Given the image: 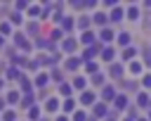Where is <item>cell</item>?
I'll return each mask as SVG.
<instances>
[{"mask_svg":"<svg viewBox=\"0 0 151 121\" xmlns=\"http://www.w3.org/2000/svg\"><path fill=\"white\" fill-rule=\"evenodd\" d=\"M19 85H21V93H24V95H31V93H33V81H31L26 74L19 76Z\"/></svg>","mask_w":151,"mask_h":121,"instance_id":"obj_1","label":"cell"},{"mask_svg":"<svg viewBox=\"0 0 151 121\" xmlns=\"http://www.w3.org/2000/svg\"><path fill=\"white\" fill-rule=\"evenodd\" d=\"M14 45H19V47H24L26 52H31V50H33V45L28 43V38H26L24 33H14Z\"/></svg>","mask_w":151,"mask_h":121,"instance_id":"obj_2","label":"cell"},{"mask_svg":"<svg viewBox=\"0 0 151 121\" xmlns=\"http://www.w3.org/2000/svg\"><path fill=\"white\" fill-rule=\"evenodd\" d=\"M76 45H78L76 38H64V40H61V50H64L66 55H71V52L76 50Z\"/></svg>","mask_w":151,"mask_h":121,"instance_id":"obj_3","label":"cell"},{"mask_svg":"<svg viewBox=\"0 0 151 121\" xmlns=\"http://www.w3.org/2000/svg\"><path fill=\"white\" fill-rule=\"evenodd\" d=\"M47 83H50V76H47L45 71H40V74L35 76V81H33V88H45Z\"/></svg>","mask_w":151,"mask_h":121,"instance_id":"obj_4","label":"cell"},{"mask_svg":"<svg viewBox=\"0 0 151 121\" xmlns=\"http://www.w3.org/2000/svg\"><path fill=\"white\" fill-rule=\"evenodd\" d=\"M19 104H21L24 109L33 107V104H35V97H33V93H31V95H21V97H19Z\"/></svg>","mask_w":151,"mask_h":121,"instance_id":"obj_5","label":"cell"},{"mask_svg":"<svg viewBox=\"0 0 151 121\" xmlns=\"http://www.w3.org/2000/svg\"><path fill=\"white\" fill-rule=\"evenodd\" d=\"M19 76H21V71L17 66H7V74H5L7 81H19Z\"/></svg>","mask_w":151,"mask_h":121,"instance_id":"obj_6","label":"cell"},{"mask_svg":"<svg viewBox=\"0 0 151 121\" xmlns=\"http://www.w3.org/2000/svg\"><path fill=\"white\" fill-rule=\"evenodd\" d=\"M19 97H21L19 90H9V93L5 95V102H7V104H19Z\"/></svg>","mask_w":151,"mask_h":121,"instance_id":"obj_7","label":"cell"},{"mask_svg":"<svg viewBox=\"0 0 151 121\" xmlns=\"http://www.w3.org/2000/svg\"><path fill=\"white\" fill-rule=\"evenodd\" d=\"M97 52H99V45H90V47H87V50L83 52V59H87V62H90V59H92V57H94Z\"/></svg>","mask_w":151,"mask_h":121,"instance_id":"obj_8","label":"cell"},{"mask_svg":"<svg viewBox=\"0 0 151 121\" xmlns=\"http://www.w3.org/2000/svg\"><path fill=\"white\" fill-rule=\"evenodd\" d=\"M64 66H66V69H68V71H76V69H78V66H80V59H78V57H68V59H66V64H64Z\"/></svg>","mask_w":151,"mask_h":121,"instance_id":"obj_9","label":"cell"},{"mask_svg":"<svg viewBox=\"0 0 151 121\" xmlns=\"http://www.w3.org/2000/svg\"><path fill=\"white\" fill-rule=\"evenodd\" d=\"M26 112H28V119H31V121H38V119H40V107H38V104L28 107Z\"/></svg>","mask_w":151,"mask_h":121,"instance_id":"obj_10","label":"cell"},{"mask_svg":"<svg viewBox=\"0 0 151 121\" xmlns=\"http://www.w3.org/2000/svg\"><path fill=\"white\" fill-rule=\"evenodd\" d=\"M12 33H14V31H12V24H9V21H2V24H0V36L7 38V36H12Z\"/></svg>","mask_w":151,"mask_h":121,"instance_id":"obj_11","label":"cell"},{"mask_svg":"<svg viewBox=\"0 0 151 121\" xmlns=\"http://www.w3.org/2000/svg\"><path fill=\"white\" fill-rule=\"evenodd\" d=\"M80 102H83V104H92V102H94V93H90V90H83V95H80Z\"/></svg>","mask_w":151,"mask_h":121,"instance_id":"obj_12","label":"cell"},{"mask_svg":"<svg viewBox=\"0 0 151 121\" xmlns=\"http://www.w3.org/2000/svg\"><path fill=\"white\" fill-rule=\"evenodd\" d=\"M45 109H47V112H57V109H59V100H57V97H50V100L45 102Z\"/></svg>","mask_w":151,"mask_h":121,"instance_id":"obj_13","label":"cell"},{"mask_svg":"<svg viewBox=\"0 0 151 121\" xmlns=\"http://www.w3.org/2000/svg\"><path fill=\"white\" fill-rule=\"evenodd\" d=\"M0 121H17V112L14 109H5L2 116H0Z\"/></svg>","mask_w":151,"mask_h":121,"instance_id":"obj_14","label":"cell"},{"mask_svg":"<svg viewBox=\"0 0 151 121\" xmlns=\"http://www.w3.org/2000/svg\"><path fill=\"white\" fill-rule=\"evenodd\" d=\"M73 26H76V21H73L71 17H64V19H61V28H64V31H73Z\"/></svg>","mask_w":151,"mask_h":121,"instance_id":"obj_15","label":"cell"},{"mask_svg":"<svg viewBox=\"0 0 151 121\" xmlns=\"http://www.w3.org/2000/svg\"><path fill=\"white\" fill-rule=\"evenodd\" d=\"M7 21H9V24H12V26H14V24H21V21H24V17H21V12H12V14H9V19H7Z\"/></svg>","mask_w":151,"mask_h":121,"instance_id":"obj_16","label":"cell"},{"mask_svg":"<svg viewBox=\"0 0 151 121\" xmlns=\"http://www.w3.org/2000/svg\"><path fill=\"white\" fill-rule=\"evenodd\" d=\"M80 43H85V45H92V43H94V36H92L90 31H83V36H80Z\"/></svg>","mask_w":151,"mask_h":121,"instance_id":"obj_17","label":"cell"},{"mask_svg":"<svg viewBox=\"0 0 151 121\" xmlns=\"http://www.w3.org/2000/svg\"><path fill=\"white\" fill-rule=\"evenodd\" d=\"M109 74H111L113 78H120V76H123V66H120V64H111V71H109Z\"/></svg>","mask_w":151,"mask_h":121,"instance_id":"obj_18","label":"cell"},{"mask_svg":"<svg viewBox=\"0 0 151 121\" xmlns=\"http://www.w3.org/2000/svg\"><path fill=\"white\" fill-rule=\"evenodd\" d=\"M101 97H104V100H113V97H116V90H113L111 85H106V88L101 90Z\"/></svg>","mask_w":151,"mask_h":121,"instance_id":"obj_19","label":"cell"},{"mask_svg":"<svg viewBox=\"0 0 151 121\" xmlns=\"http://www.w3.org/2000/svg\"><path fill=\"white\" fill-rule=\"evenodd\" d=\"M113 55H116V50H113V47H104V50H101V57H104L106 62H111V59H113Z\"/></svg>","mask_w":151,"mask_h":121,"instance_id":"obj_20","label":"cell"},{"mask_svg":"<svg viewBox=\"0 0 151 121\" xmlns=\"http://www.w3.org/2000/svg\"><path fill=\"white\" fill-rule=\"evenodd\" d=\"M113 102H116V107H118V109H125V104H127L125 95H116V97H113Z\"/></svg>","mask_w":151,"mask_h":121,"instance_id":"obj_21","label":"cell"},{"mask_svg":"<svg viewBox=\"0 0 151 121\" xmlns=\"http://www.w3.org/2000/svg\"><path fill=\"white\" fill-rule=\"evenodd\" d=\"M28 17H31V19L40 17V7H38V5H28Z\"/></svg>","mask_w":151,"mask_h":121,"instance_id":"obj_22","label":"cell"},{"mask_svg":"<svg viewBox=\"0 0 151 121\" xmlns=\"http://www.w3.org/2000/svg\"><path fill=\"white\" fill-rule=\"evenodd\" d=\"M26 31H28V33H31V36H35V33H38V31H40V26H38V24H35V21H28V24H26Z\"/></svg>","mask_w":151,"mask_h":121,"instance_id":"obj_23","label":"cell"},{"mask_svg":"<svg viewBox=\"0 0 151 121\" xmlns=\"http://www.w3.org/2000/svg\"><path fill=\"white\" fill-rule=\"evenodd\" d=\"M59 93H61L64 97H71V93H73V90H71V85H68V83H61V85H59Z\"/></svg>","mask_w":151,"mask_h":121,"instance_id":"obj_24","label":"cell"},{"mask_svg":"<svg viewBox=\"0 0 151 121\" xmlns=\"http://www.w3.org/2000/svg\"><path fill=\"white\" fill-rule=\"evenodd\" d=\"M134 55H137V50H134V47H125V50H123V59H132Z\"/></svg>","mask_w":151,"mask_h":121,"instance_id":"obj_25","label":"cell"},{"mask_svg":"<svg viewBox=\"0 0 151 121\" xmlns=\"http://www.w3.org/2000/svg\"><path fill=\"white\" fill-rule=\"evenodd\" d=\"M85 83H87V81H85L83 76H76V81H73V88H78V90H83V88H85Z\"/></svg>","mask_w":151,"mask_h":121,"instance_id":"obj_26","label":"cell"},{"mask_svg":"<svg viewBox=\"0 0 151 121\" xmlns=\"http://www.w3.org/2000/svg\"><path fill=\"white\" fill-rule=\"evenodd\" d=\"M94 114H97V116H106V104H101V102L94 104Z\"/></svg>","mask_w":151,"mask_h":121,"instance_id":"obj_27","label":"cell"},{"mask_svg":"<svg viewBox=\"0 0 151 121\" xmlns=\"http://www.w3.org/2000/svg\"><path fill=\"white\" fill-rule=\"evenodd\" d=\"M76 109V102L71 100V97H66V102H64V112H73Z\"/></svg>","mask_w":151,"mask_h":121,"instance_id":"obj_28","label":"cell"},{"mask_svg":"<svg viewBox=\"0 0 151 121\" xmlns=\"http://www.w3.org/2000/svg\"><path fill=\"white\" fill-rule=\"evenodd\" d=\"M113 38V31L111 28H101V40H111Z\"/></svg>","mask_w":151,"mask_h":121,"instance_id":"obj_29","label":"cell"},{"mask_svg":"<svg viewBox=\"0 0 151 121\" xmlns=\"http://www.w3.org/2000/svg\"><path fill=\"white\" fill-rule=\"evenodd\" d=\"M78 26H80V28H87V26H90V17H80V19H78Z\"/></svg>","mask_w":151,"mask_h":121,"instance_id":"obj_30","label":"cell"},{"mask_svg":"<svg viewBox=\"0 0 151 121\" xmlns=\"http://www.w3.org/2000/svg\"><path fill=\"white\" fill-rule=\"evenodd\" d=\"M118 43H120V45H127V43H130V33H120V36H118Z\"/></svg>","mask_w":151,"mask_h":121,"instance_id":"obj_31","label":"cell"},{"mask_svg":"<svg viewBox=\"0 0 151 121\" xmlns=\"http://www.w3.org/2000/svg\"><path fill=\"white\" fill-rule=\"evenodd\" d=\"M85 69H87V71H90V74H92V76H94V74H97V71H99V69H97V64H94V62H87V64H85Z\"/></svg>","mask_w":151,"mask_h":121,"instance_id":"obj_32","label":"cell"},{"mask_svg":"<svg viewBox=\"0 0 151 121\" xmlns=\"http://www.w3.org/2000/svg\"><path fill=\"white\" fill-rule=\"evenodd\" d=\"M94 24H106V14H94Z\"/></svg>","mask_w":151,"mask_h":121,"instance_id":"obj_33","label":"cell"},{"mask_svg":"<svg viewBox=\"0 0 151 121\" xmlns=\"http://www.w3.org/2000/svg\"><path fill=\"white\" fill-rule=\"evenodd\" d=\"M61 36H64V31H61V28H54V31H52V36H50V38H52V40H59V38H61Z\"/></svg>","mask_w":151,"mask_h":121,"instance_id":"obj_34","label":"cell"},{"mask_svg":"<svg viewBox=\"0 0 151 121\" xmlns=\"http://www.w3.org/2000/svg\"><path fill=\"white\" fill-rule=\"evenodd\" d=\"M92 83H94V85H101V83H104V76H101V74H94V76H92Z\"/></svg>","mask_w":151,"mask_h":121,"instance_id":"obj_35","label":"cell"},{"mask_svg":"<svg viewBox=\"0 0 151 121\" xmlns=\"http://www.w3.org/2000/svg\"><path fill=\"white\" fill-rule=\"evenodd\" d=\"M14 7H17V12H19V9H26L28 2H26V0H19V2H14Z\"/></svg>","mask_w":151,"mask_h":121,"instance_id":"obj_36","label":"cell"},{"mask_svg":"<svg viewBox=\"0 0 151 121\" xmlns=\"http://www.w3.org/2000/svg\"><path fill=\"white\" fill-rule=\"evenodd\" d=\"M127 17H130V19H137V17H139L137 7H130V9H127Z\"/></svg>","mask_w":151,"mask_h":121,"instance_id":"obj_37","label":"cell"},{"mask_svg":"<svg viewBox=\"0 0 151 121\" xmlns=\"http://www.w3.org/2000/svg\"><path fill=\"white\" fill-rule=\"evenodd\" d=\"M130 71H132V74H139V71H142L139 62H132V64H130Z\"/></svg>","mask_w":151,"mask_h":121,"instance_id":"obj_38","label":"cell"},{"mask_svg":"<svg viewBox=\"0 0 151 121\" xmlns=\"http://www.w3.org/2000/svg\"><path fill=\"white\" fill-rule=\"evenodd\" d=\"M52 78H54V81H61V78H64V74H61L59 69H52Z\"/></svg>","mask_w":151,"mask_h":121,"instance_id":"obj_39","label":"cell"},{"mask_svg":"<svg viewBox=\"0 0 151 121\" xmlns=\"http://www.w3.org/2000/svg\"><path fill=\"white\" fill-rule=\"evenodd\" d=\"M85 119H87L85 112H76V114H73V121H85Z\"/></svg>","mask_w":151,"mask_h":121,"instance_id":"obj_40","label":"cell"},{"mask_svg":"<svg viewBox=\"0 0 151 121\" xmlns=\"http://www.w3.org/2000/svg\"><path fill=\"white\" fill-rule=\"evenodd\" d=\"M120 17H123V12H120V9H113V12H111V19H113V21H118Z\"/></svg>","mask_w":151,"mask_h":121,"instance_id":"obj_41","label":"cell"},{"mask_svg":"<svg viewBox=\"0 0 151 121\" xmlns=\"http://www.w3.org/2000/svg\"><path fill=\"white\" fill-rule=\"evenodd\" d=\"M5 104H7V102H5V97H0V112H5Z\"/></svg>","mask_w":151,"mask_h":121,"instance_id":"obj_42","label":"cell"},{"mask_svg":"<svg viewBox=\"0 0 151 121\" xmlns=\"http://www.w3.org/2000/svg\"><path fill=\"white\" fill-rule=\"evenodd\" d=\"M57 121H68V116H59V119H57Z\"/></svg>","mask_w":151,"mask_h":121,"instance_id":"obj_43","label":"cell"},{"mask_svg":"<svg viewBox=\"0 0 151 121\" xmlns=\"http://www.w3.org/2000/svg\"><path fill=\"white\" fill-rule=\"evenodd\" d=\"M2 45H5V38H2V36H0V47H2Z\"/></svg>","mask_w":151,"mask_h":121,"instance_id":"obj_44","label":"cell"},{"mask_svg":"<svg viewBox=\"0 0 151 121\" xmlns=\"http://www.w3.org/2000/svg\"><path fill=\"white\" fill-rule=\"evenodd\" d=\"M2 85H5V81H2V78H0V90H2Z\"/></svg>","mask_w":151,"mask_h":121,"instance_id":"obj_45","label":"cell"},{"mask_svg":"<svg viewBox=\"0 0 151 121\" xmlns=\"http://www.w3.org/2000/svg\"><path fill=\"white\" fill-rule=\"evenodd\" d=\"M38 121H50V119H42V116H40V119H38Z\"/></svg>","mask_w":151,"mask_h":121,"instance_id":"obj_46","label":"cell"},{"mask_svg":"<svg viewBox=\"0 0 151 121\" xmlns=\"http://www.w3.org/2000/svg\"><path fill=\"white\" fill-rule=\"evenodd\" d=\"M127 121H132V119H127Z\"/></svg>","mask_w":151,"mask_h":121,"instance_id":"obj_47","label":"cell"},{"mask_svg":"<svg viewBox=\"0 0 151 121\" xmlns=\"http://www.w3.org/2000/svg\"><path fill=\"white\" fill-rule=\"evenodd\" d=\"M109 121H113V119H109Z\"/></svg>","mask_w":151,"mask_h":121,"instance_id":"obj_48","label":"cell"}]
</instances>
